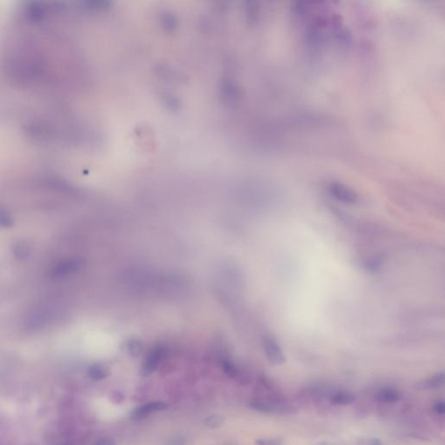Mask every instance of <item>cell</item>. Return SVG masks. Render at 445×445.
I'll return each mask as SVG.
<instances>
[{
  "instance_id": "cell-1",
  "label": "cell",
  "mask_w": 445,
  "mask_h": 445,
  "mask_svg": "<svg viewBox=\"0 0 445 445\" xmlns=\"http://www.w3.org/2000/svg\"><path fill=\"white\" fill-rule=\"evenodd\" d=\"M165 355V350L162 346H156L153 348L152 352L149 353L145 360V363L142 366V374L149 376L156 371L158 364L160 363L161 360L164 358Z\"/></svg>"
},
{
  "instance_id": "cell-9",
  "label": "cell",
  "mask_w": 445,
  "mask_h": 445,
  "mask_svg": "<svg viewBox=\"0 0 445 445\" xmlns=\"http://www.w3.org/2000/svg\"><path fill=\"white\" fill-rule=\"evenodd\" d=\"M162 24H163V27L168 31H174L176 30L177 25H178V20H177L176 17L173 15L172 13H165L163 15V19H162Z\"/></svg>"
},
{
  "instance_id": "cell-7",
  "label": "cell",
  "mask_w": 445,
  "mask_h": 445,
  "mask_svg": "<svg viewBox=\"0 0 445 445\" xmlns=\"http://www.w3.org/2000/svg\"><path fill=\"white\" fill-rule=\"evenodd\" d=\"M83 2L86 7L98 12L106 11L112 5L111 0H83Z\"/></svg>"
},
{
  "instance_id": "cell-2",
  "label": "cell",
  "mask_w": 445,
  "mask_h": 445,
  "mask_svg": "<svg viewBox=\"0 0 445 445\" xmlns=\"http://www.w3.org/2000/svg\"><path fill=\"white\" fill-rule=\"evenodd\" d=\"M263 344L266 356L270 363L273 364H282L285 363V356L276 340L270 336H266L263 340Z\"/></svg>"
},
{
  "instance_id": "cell-16",
  "label": "cell",
  "mask_w": 445,
  "mask_h": 445,
  "mask_svg": "<svg viewBox=\"0 0 445 445\" xmlns=\"http://www.w3.org/2000/svg\"><path fill=\"white\" fill-rule=\"evenodd\" d=\"M418 1H420V2H423V3H425V4H430V3H432V2H434V1H435V0H418Z\"/></svg>"
},
{
  "instance_id": "cell-6",
  "label": "cell",
  "mask_w": 445,
  "mask_h": 445,
  "mask_svg": "<svg viewBox=\"0 0 445 445\" xmlns=\"http://www.w3.org/2000/svg\"><path fill=\"white\" fill-rule=\"evenodd\" d=\"M355 401V396L347 391H337L332 394L330 402L335 405H348Z\"/></svg>"
},
{
  "instance_id": "cell-10",
  "label": "cell",
  "mask_w": 445,
  "mask_h": 445,
  "mask_svg": "<svg viewBox=\"0 0 445 445\" xmlns=\"http://www.w3.org/2000/svg\"><path fill=\"white\" fill-rule=\"evenodd\" d=\"M126 348L131 356H138L143 352V344H141L140 341L137 339L129 340L126 344Z\"/></svg>"
},
{
  "instance_id": "cell-15",
  "label": "cell",
  "mask_w": 445,
  "mask_h": 445,
  "mask_svg": "<svg viewBox=\"0 0 445 445\" xmlns=\"http://www.w3.org/2000/svg\"><path fill=\"white\" fill-rule=\"evenodd\" d=\"M433 410L437 414L444 415L445 412V405L444 401H438L435 403Z\"/></svg>"
},
{
  "instance_id": "cell-8",
  "label": "cell",
  "mask_w": 445,
  "mask_h": 445,
  "mask_svg": "<svg viewBox=\"0 0 445 445\" xmlns=\"http://www.w3.org/2000/svg\"><path fill=\"white\" fill-rule=\"evenodd\" d=\"M246 13L248 20L252 22L257 20L258 15V6L257 0H245Z\"/></svg>"
},
{
  "instance_id": "cell-13",
  "label": "cell",
  "mask_w": 445,
  "mask_h": 445,
  "mask_svg": "<svg viewBox=\"0 0 445 445\" xmlns=\"http://www.w3.org/2000/svg\"><path fill=\"white\" fill-rule=\"evenodd\" d=\"M308 5V0H296L295 1V8L297 14H303L306 10V6Z\"/></svg>"
},
{
  "instance_id": "cell-12",
  "label": "cell",
  "mask_w": 445,
  "mask_h": 445,
  "mask_svg": "<svg viewBox=\"0 0 445 445\" xmlns=\"http://www.w3.org/2000/svg\"><path fill=\"white\" fill-rule=\"evenodd\" d=\"M205 423H206V425L211 427V428H217V427H219V426L222 424V418H220L219 416H213V417L208 418L205 420Z\"/></svg>"
},
{
  "instance_id": "cell-14",
  "label": "cell",
  "mask_w": 445,
  "mask_h": 445,
  "mask_svg": "<svg viewBox=\"0 0 445 445\" xmlns=\"http://www.w3.org/2000/svg\"><path fill=\"white\" fill-rule=\"evenodd\" d=\"M11 223H12V219L9 218V216L5 212L0 211V225L8 226Z\"/></svg>"
},
{
  "instance_id": "cell-11",
  "label": "cell",
  "mask_w": 445,
  "mask_h": 445,
  "mask_svg": "<svg viewBox=\"0 0 445 445\" xmlns=\"http://www.w3.org/2000/svg\"><path fill=\"white\" fill-rule=\"evenodd\" d=\"M90 377L95 380H101L105 378L107 375V371L106 368L103 367L101 365H95L90 369Z\"/></svg>"
},
{
  "instance_id": "cell-4",
  "label": "cell",
  "mask_w": 445,
  "mask_h": 445,
  "mask_svg": "<svg viewBox=\"0 0 445 445\" xmlns=\"http://www.w3.org/2000/svg\"><path fill=\"white\" fill-rule=\"evenodd\" d=\"M401 399V395L399 391L391 388H383L378 391L376 395V399L378 402H385V403H393L399 402Z\"/></svg>"
},
{
  "instance_id": "cell-3",
  "label": "cell",
  "mask_w": 445,
  "mask_h": 445,
  "mask_svg": "<svg viewBox=\"0 0 445 445\" xmlns=\"http://www.w3.org/2000/svg\"><path fill=\"white\" fill-rule=\"evenodd\" d=\"M166 403L164 402H152L146 403L145 405L137 408V410H134L133 413V418L134 419H138V418H144L148 416L149 414H152L153 412L156 411H160L164 410L166 408Z\"/></svg>"
},
{
  "instance_id": "cell-5",
  "label": "cell",
  "mask_w": 445,
  "mask_h": 445,
  "mask_svg": "<svg viewBox=\"0 0 445 445\" xmlns=\"http://www.w3.org/2000/svg\"><path fill=\"white\" fill-rule=\"evenodd\" d=\"M445 383V374L438 373L430 378L426 379L421 383H419L418 388L421 390H430V389H439Z\"/></svg>"
}]
</instances>
